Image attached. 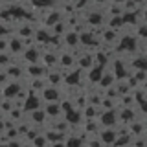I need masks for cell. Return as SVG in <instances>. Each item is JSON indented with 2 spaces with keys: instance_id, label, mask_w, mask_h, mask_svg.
<instances>
[{
  "instance_id": "obj_1",
  "label": "cell",
  "mask_w": 147,
  "mask_h": 147,
  "mask_svg": "<svg viewBox=\"0 0 147 147\" xmlns=\"http://www.w3.org/2000/svg\"><path fill=\"white\" fill-rule=\"evenodd\" d=\"M18 92H20V85H18L17 81H9L7 85H4V88H2L4 98H9V99H15Z\"/></svg>"
},
{
  "instance_id": "obj_2",
  "label": "cell",
  "mask_w": 147,
  "mask_h": 147,
  "mask_svg": "<svg viewBox=\"0 0 147 147\" xmlns=\"http://www.w3.org/2000/svg\"><path fill=\"white\" fill-rule=\"evenodd\" d=\"M116 138H118V131L114 127H107L105 131H101V134H99V140L103 142V144H109V145H112L114 142H116Z\"/></svg>"
},
{
  "instance_id": "obj_3",
  "label": "cell",
  "mask_w": 147,
  "mask_h": 147,
  "mask_svg": "<svg viewBox=\"0 0 147 147\" xmlns=\"http://www.w3.org/2000/svg\"><path fill=\"white\" fill-rule=\"evenodd\" d=\"M42 99L48 101H59V88L57 86H44L42 88Z\"/></svg>"
},
{
  "instance_id": "obj_4",
  "label": "cell",
  "mask_w": 147,
  "mask_h": 147,
  "mask_svg": "<svg viewBox=\"0 0 147 147\" xmlns=\"http://www.w3.org/2000/svg\"><path fill=\"white\" fill-rule=\"evenodd\" d=\"M76 55L74 53H61L59 55V64L57 66H74L76 64Z\"/></svg>"
},
{
  "instance_id": "obj_5",
  "label": "cell",
  "mask_w": 147,
  "mask_h": 147,
  "mask_svg": "<svg viewBox=\"0 0 147 147\" xmlns=\"http://www.w3.org/2000/svg\"><path fill=\"white\" fill-rule=\"evenodd\" d=\"M114 74L112 72H107V74H101V77H99V86H103V88H110V85L114 83Z\"/></svg>"
},
{
  "instance_id": "obj_6",
  "label": "cell",
  "mask_w": 147,
  "mask_h": 147,
  "mask_svg": "<svg viewBox=\"0 0 147 147\" xmlns=\"http://www.w3.org/2000/svg\"><path fill=\"white\" fill-rule=\"evenodd\" d=\"M24 57H26V61H28V63H37V61L40 59V55H39V52H37L33 46H30V50H26Z\"/></svg>"
},
{
  "instance_id": "obj_7",
  "label": "cell",
  "mask_w": 147,
  "mask_h": 147,
  "mask_svg": "<svg viewBox=\"0 0 147 147\" xmlns=\"http://www.w3.org/2000/svg\"><path fill=\"white\" fill-rule=\"evenodd\" d=\"M101 74H103V68H101V66H92L88 70V79L96 83V81H99Z\"/></svg>"
},
{
  "instance_id": "obj_8",
  "label": "cell",
  "mask_w": 147,
  "mask_h": 147,
  "mask_svg": "<svg viewBox=\"0 0 147 147\" xmlns=\"http://www.w3.org/2000/svg\"><path fill=\"white\" fill-rule=\"evenodd\" d=\"M53 0H31V4L37 7H44V6H52Z\"/></svg>"
},
{
  "instance_id": "obj_9",
  "label": "cell",
  "mask_w": 147,
  "mask_h": 147,
  "mask_svg": "<svg viewBox=\"0 0 147 147\" xmlns=\"http://www.w3.org/2000/svg\"><path fill=\"white\" fill-rule=\"evenodd\" d=\"M0 52H7V39H0Z\"/></svg>"
},
{
  "instance_id": "obj_10",
  "label": "cell",
  "mask_w": 147,
  "mask_h": 147,
  "mask_svg": "<svg viewBox=\"0 0 147 147\" xmlns=\"http://www.w3.org/2000/svg\"><path fill=\"white\" fill-rule=\"evenodd\" d=\"M144 20H145V22H147V7H145V9H144Z\"/></svg>"
},
{
  "instance_id": "obj_11",
  "label": "cell",
  "mask_w": 147,
  "mask_h": 147,
  "mask_svg": "<svg viewBox=\"0 0 147 147\" xmlns=\"http://www.w3.org/2000/svg\"><path fill=\"white\" fill-rule=\"evenodd\" d=\"M112 2H116V4H118V2H119V4H123V2H125V0H112Z\"/></svg>"
},
{
  "instance_id": "obj_12",
  "label": "cell",
  "mask_w": 147,
  "mask_h": 147,
  "mask_svg": "<svg viewBox=\"0 0 147 147\" xmlns=\"http://www.w3.org/2000/svg\"><path fill=\"white\" fill-rule=\"evenodd\" d=\"M94 2H109V0H94Z\"/></svg>"
},
{
  "instance_id": "obj_13",
  "label": "cell",
  "mask_w": 147,
  "mask_h": 147,
  "mask_svg": "<svg viewBox=\"0 0 147 147\" xmlns=\"http://www.w3.org/2000/svg\"><path fill=\"white\" fill-rule=\"evenodd\" d=\"M22 147H33V145H22Z\"/></svg>"
}]
</instances>
